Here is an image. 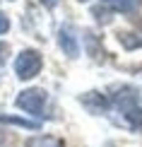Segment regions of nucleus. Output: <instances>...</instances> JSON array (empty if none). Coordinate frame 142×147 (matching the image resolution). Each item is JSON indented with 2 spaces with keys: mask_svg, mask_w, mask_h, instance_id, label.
<instances>
[{
  "mask_svg": "<svg viewBox=\"0 0 142 147\" xmlns=\"http://www.w3.org/2000/svg\"><path fill=\"white\" fill-rule=\"evenodd\" d=\"M41 68H44V58H41L39 51L24 48V51L17 53V58H15V75H17V80L29 82V80H34L41 72Z\"/></svg>",
  "mask_w": 142,
  "mask_h": 147,
  "instance_id": "obj_1",
  "label": "nucleus"
},
{
  "mask_svg": "<svg viewBox=\"0 0 142 147\" xmlns=\"http://www.w3.org/2000/svg\"><path fill=\"white\" fill-rule=\"evenodd\" d=\"M46 99H48V94L44 89H39V87H29V89H24L17 94V109H22V111H27V113H32V116H44V106H46Z\"/></svg>",
  "mask_w": 142,
  "mask_h": 147,
  "instance_id": "obj_2",
  "label": "nucleus"
},
{
  "mask_svg": "<svg viewBox=\"0 0 142 147\" xmlns=\"http://www.w3.org/2000/svg\"><path fill=\"white\" fill-rule=\"evenodd\" d=\"M58 46L63 48V53L67 58H77L79 56V41H77V34L72 27H60L58 29Z\"/></svg>",
  "mask_w": 142,
  "mask_h": 147,
  "instance_id": "obj_3",
  "label": "nucleus"
},
{
  "mask_svg": "<svg viewBox=\"0 0 142 147\" xmlns=\"http://www.w3.org/2000/svg\"><path fill=\"white\" fill-rule=\"evenodd\" d=\"M87 106V111H92V113H104L108 109V99L104 94H99V92H87V94L79 99Z\"/></svg>",
  "mask_w": 142,
  "mask_h": 147,
  "instance_id": "obj_4",
  "label": "nucleus"
},
{
  "mask_svg": "<svg viewBox=\"0 0 142 147\" xmlns=\"http://www.w3.org/2000/svg\"><path fill=\"white\" fill-rule=\"evenodd\" d=\"M27 147H63V142L53 135H34L27 140Z\"/></svg>",
  "mask_w": 142,
  "mask_h": 147,
  "instance_id": "obj_5",
  "label": "nucleus"
},
{
  "mask_svg": "<svg viewBox=\"0 0 142 147\" xmlns=\"http://www.w3.org/2000/svg\"><path fill=\"white\" fill-rule=\"evenodd\" d=\"M0 123H10V125L29 128V130H36V128H39V123H36V121H27V118H20V116H0Z\"/></svg>",
  "mask_w": 142,
  "mask_h": 147,
  "instance_id": "obj_6",
  "label": "nucleus"
},
{
  "mask_svg": "<svg viewBox=\"0 0 142 147\" xmlns=\"http://www.w3.org/2000/svg\"><path fill=\"white\" fill-rule=\"evenodd\" d=\"M140 3H142V0H116V7L123 10V12H130V10L137 7Z\"/></svg>",
  "mask_w": 142,
  "mask_h": 147,
  "instance_id": "obj_7",
  "label": "nucleus"
},
{
  "mask_svg": "<svg viewBox=\"0 0 142 147\" xmlns=\"http://www.w3.org/2000/svg\"><path fill=\"white\" fill-rule=\"evenodd\" d=\"M7 56H10V46L5 44V41H0V68L7 63Z\"/></svg>",
  "mask_w": 142,
  "mask_h": 147,
  "instance_id": "obj_8",
  "label": "nucleus"
},
{
  "mask_svg": "<svg viewBox=\"0 0 142 147\" xmlns=\"http://www.w3.org/2000/svg\"><path fill=\"white\" fill-rule=\"evenodd\" d=\"M7 32H10V17L0 12V34H7Z\"/></svg>",
  "mask_w": 142,
  "mask_h": 147,
  "instance_id": "obj_9",
  "label": "nucleus"
},
{
  "mask_svg": "<svg viewBox=\"0 0 142 147\" xmlns=\"http://www.w3.org/2000/svg\"><path fill=\"white\" fill-rule=\"evenodd\" d=\"M44 3L48 5V7H53V5H58V3H60V0H44Z\"/></svg>",
  "mask_w": 142,
  "mask_h": 147,
  "instance_id": "obj_10",
  "label": "nucleus"
},
{
  "mask_svg": "<svg viewBox=\"0 0 142 147\" xmlns=\"http://www.w3.org/2000/svg\"><path fill=\"white\" fill-rule=\"evenodd\" d=\"M79 3H87V0H79Z\"/></svg>",
  "mask_w": 142,
  "mask_h": 147,
  "instance_id": "obj_11",
  "label": "nucleus"
},
{
  "mask_svg": "<svg viewBox=\"0 0 142 147\" xmlns=\"http://www.w3.org/2000/svg\"><path fill=\"white\" fill-rule=\"evenodd\" d=\"M104 3H111V0H104Z\"/></svg>",
  "mask_w": 142,
  "mask_h": 147,
  "instance_id": "obj_12",
  "label": "nucleus"
}]
</instances>
